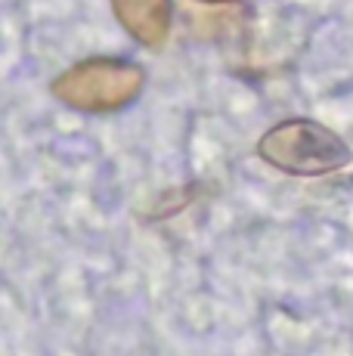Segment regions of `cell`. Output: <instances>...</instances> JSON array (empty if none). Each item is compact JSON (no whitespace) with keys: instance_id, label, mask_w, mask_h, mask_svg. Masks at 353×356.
<instances>
[{"instance_id":"6da1fadb","label":"cell","mask_w":353,"mask_h":356,"mask_svg":"<svg viewBox=\"0 0 353 356\" xmlns=\"http://www.w3.org/2000/svg\"><path fill=\"white\" fill-rule=\"evenodd\" d=\"M257 159L291 177H325L353 161L344 136L313 118H285L257 143Z\"/></svg>"},{"instance_id":"7a4b0ae2","label":"cell","mask_w":353,"mask_h":356,"mask_svg":"<svg viewBox=\"0 0 353 356\" xmlns=\"http://www.w3.org/2000/svg\"><path fill=\"white\" fill-rule=\"evenodd\" d=\"M142 84H146V72L137 63L103 56L65 68L50 84V93L74 112L106 115L131 106L142 93Z\"/></svg>"},{"instance_id":"3957f363","label":"cell","mask_w":353,"mask_h":356,"mask_svg":"<svg viewBox=\"0 0 353 356\" xmlns=\"http://www.w3.org/2000/svg\"><path fill=\"white\" fill-rule=\"evenodd\" d=\"M121 29L142 47H161L171 34V0H112Z\"/></svg>"},{"instance_id":"277c9868","label":"cell","mask_w":353,"mask_h":356,"mask_svg":"<svg viewBox=\"0 0 353 356\" xmlns=\"http://www.w3.org/2000/svg\"><path fill=\"white\" fill-rule=\"evenodd\" d=\"M202 3H233V0H202Z\"/></svg>"}]
</instances>
